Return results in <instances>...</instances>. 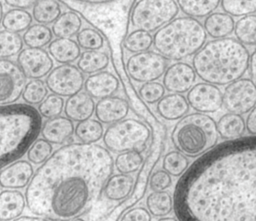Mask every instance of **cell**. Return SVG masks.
<instances>
[{
	"label": "cell",
	"mask_w": 256,
	"mask_h": 221,
	"mask_svg": "<svg viewBox=\"0 0 256 221\" xmlns=\"http://www.w3.org/2000/svg\"><path fill=\"white\" fill-rule=\"evenodd\" d=\"M178 221H256V135L217 144L174 188Z\"/></svg>",
	"instance_id": "obj_1"
},
{
	"label": "cell",
	"mask_w": 256,
	"mask_h": 221,
	"mask_svg": "<svg viewBox=\"0 0 256 221\" xmlns=\"http://www.w3.org/2000/svg\"><path fill=\"white\" fill-rule=\"evenodd\" d=\"M114 170L108 149L98 144L69 143L37 168L26 187L31 213L50 221H70L99 200Z\"/></svg>",
	"instance_id": "obj_2"
},
{
	"label": "cell",
	"mask_w": 256,
	"mask_h": 221,
	"mask_svg": "<svg viewBox=\"0 0 256 221\" xmlns=\"http://www.w3.org/2000/svg\"><path fill=\"white\" fill-rule=\"evenodd\" d=\"M249 64L248 49L231 37L206 42L192 58L196 75L204 82L216 86L228 85L242 78Z\"/></svg>",
	"instance_id": "obj_3"
},
{
	"label": "cell",
	"mask_w": 256,
	"mask_h": 221,
	"mask_svg": "<svg viewBox=\"0 0 256 221\" xmlns=\"http://www.w3.org/2000/svg\"><path fill=\"white\" fill-rule=\"evenodd\" d=\"M42 124L38 109L31 105H0V169L27 153Z\"/></svg>",
	"instance_id": "obj_4"
},
{
	"label": "cell",
	"mask_w": 256,
	"mask_h": 221,
	"mask_svg": "<svg viewBox=\"0 0 256 221\" xmlns=\"http://www.w3.org/2000/svg\"><path fill=\"white\" fill-rule=\"evenodd\" d=\"M207 34L195 18L177 17L153 36L155 50L168 60L181 61L195 55L206 43Z\"/></svg>",
	"instance_id": "obj_5"
},
{
	"label": "cell",
	"mask_w": 256,
	"mask_h": 221,
	"mask_svg": "<svg viewBox=\"0 0 256 221\" xmlns=\"http://www.w3.org/2000/svg\"><path fill=\"white\" fill-rule=\"evenodd\" d=\"M162 123L148 127L135 118H126L107 127L103 135L105 148L114 153L138 151L143 153L148 146L166 145V128Z\"/></svg>",
	"instance_id": "obj_6"
},
{
	"label": "cell",
	"mask_w": 256,
	"mask_h": 221,
	"mask_svg": "<svg viewBox=\"0 0 256 221\" xmlns=\"http://www.w3.org/2000/svg\"><path fill=\"white\" fill-rule=\"evenodd\" d=\"M219 134L214 119L203 113L182 117L171 132L174 147L187 157L195 158L217 145Z\"/></svg>",
	"instance_id": "obj_7"
},
{
	"label": "cell",
	"mask_w": 256,
	"mask_h": 221,
	"mask_svg": "<svg viewBox=\"0 0 256 221\" xmlns=\"http://www.w3.org/2000/svg\"><path fill=\"white\" fill-rule=\"evenodd\" d=\"M178 12L175 0H138L132 8L130 21L136 29L150 33L175 19Z\"/></svg>",
	"instance_id": "obj_8"
},
{
	"label": "cell",
	"mask_w": 256,
	"mask_h": 221,
	"mask_svg": "<svg viewBox=\"0 0 256 221\" xmlns=\"http://www.w3.org/2000/svg\"><path fill=\"white\" fill-rule=\"evenodd\" d=\"M168 61L158 52L148 50L131 55L127 59L126 70L129 77L136 82H153L164 75Z\"/></svg>",
	"instance_id": "obj_9"
},
{
	"label": "cell",
	"mask_w": 256,
	"mask_h": 221,
	"mask_svg": "<svg viewBox=\"0 0 256 221\" xmlns=\"http://www.w3.org/2000/svg\"><path fill=\"white\" fill-rule=\"evenodd\" d=\"M223 106L229 113H249L256 106L255 82L250 78H240L228 84L223 93Z\"/></svg>",
	"instance_id": "obj_10"
},
{
	"label": "cell",
	"mask_w": 256,
	"mask_h": 221,
	"mask_svg": "<svg viewBox=\"0 0 256 221\" xmlns=\"http://www.w3.org/2000/svg\"><path fill=\"white\" fill-rule=\"evenodd\" d=\"M47 88L61 97H70L80 92L84 86V75L72 64H62L51 70L46 76Z\"/></svg>",
	"instance_id": "obj_11"
},
{
	"label": "cell",
	"mask_w": 256,
	"mask_h": 221,
	"mask_svg": "<svg viewBox=\"0 0 256 221\" xmlns=\"http://www.w3.org/2000/svg\"><path fill=\"white\" fill-rule=\"evenodd\" d=\"M26 77L12 60L0 59V105L14 104L22 96Z\"/></svg>",
	"instance_id": "obj_12"
},
{
	"label": "cell",
	"mask_w": 256,
	"mask_h": 221,
	"mask_svg": "<svg viewBox=\"0 0 256 221\" xmlns=\"http://www.w3.org/2000/svg\"><path fill=\"white\" fill-rule=\"evenodd\" d=\"M189 106L199 113H214L223 106V93L220 88L214 84L200 82L187 93Z\"/></svg>",
	"instance_id": "obj_13"
},
{
	"label": "cell",
	"mask_w": 256,
	"mask_h": 221,
	"mask_svg": "<svg viewBox=\"0 0 256 221\" xmlns=\"http://www.w3.org/2000/svg\"><path fill=\"white\" fill-rule=\"evenodd\" d=\"M17 64L26 78L40 79L53 69L52 57L43 48H25L17 57Z\"/></svg>",
	"instance_id": "obj_14"
},
{
	"label": "cell",
	"mask_w": 256,
	"mask_h": 221,
	"mask_svg": "<svg viewBox=\"0 0 256 221\" xmlns=\"http://www.w3.org/2000/svg\"><path fill=\"white\" fill-rule=\"evenodd\" d=\"M196 76L192 65L179 61L168 66L163 75V85L171 93L182 94L193 87Z\"/></svg>",
	"instance_id": "obj_15"
},
{
	"label": "cell",
	"mask_w": 256,
	"mask_h": 221,
	"mask_svg": "<svg viewBox=\"0 0 256 221\" xmlns=\"http://www.w3.org/2000/svg\"><path fill=\"white\" fill-rule=\"evenodd\" d=\"M34 175L32 164L27 160H16L0 171V186L5 189H22L28 186Z\"/></svg>",
	"instance_id": "obj_16"
},
{
	"label": "cell",
	"mask_w": 256,
	"mask_h": 221,
	"mask_svg": "<svg viewBox=\"0 0 256 221\" xmlns=\"http://www.w3.org/2000/svg\"><path fill=\"white\" fill-rule=\"evenodd\" d=\"M129 113L128 102L118 96L100 99L95 106V116L102 124H113L126 118Z\"/></svg>",
	"instance_id": "obj_17"
},
{
	"label": "cell",
	"mask_w": 256,
	"mask_h": 221,
	"mask_svg": "<svg viewBox=\"0 0 256 221\" xmlns=\"http://www.w3.org/2000/svg\"><path fill=\"white\" fill-rule=\"evenodd\" d=\"M85 91L93 99H104L113 96L119 89L118 78L108 71L91 74L84 82Z\"/></svg>",
	"instance_id": "obj_18"
},
{
	"label": "cell",
	"mask_w": 256,
	"mask_h": 221,
	"mask_svg": "<svg viewBox=\"0 0 256 221\" xmlns=\"http://www.w3.org/2000/svg\"><path fill=\"white\" fill-rule=\"evenodd\" d=\"M74 129L73 121L68 117L60 115L45 121L42 124L40 133L48 142L61 145L71 139Z\"/></svg>",
	"instance_id": "obj_19"
},
{
	"label": "cell",
	"mask_w": 256,
	"mask_h": 221,
	"mask_svg": "<svg viewBox=\"0 0 256 221\" xmlns=\"http://www.w3.org/2000/svg\"><path fill=\"white\" fill-rule=\"evenodd\" d=\"M95 106L94 99L86 91H80L68 97L64 105V112L66 117L72 121L81 122L93 115Z\"/></svg>",
	"instance_id": "obj_20"
},
{
	"label": "cell",
	"mask_w": 256,
	"mask_h": 221,
	"mask_svg": "<svg viewBox=\"0 0 256 221\" xmlns=\"http://www.w3.org/2000/svg\"><path fill=\"white\" fill-rule=\"evenodd\" d=\"M189 103L184 95L179 93H170L164 95L156 105V111L159 116L168 121L179 120L189 111Z\"/></svg>",
	"instance_id": "obj_21"
},
{
	"label": "cell",
	"mask_w": 256,
	"mask_h": 221,
	"mask_svg": "<svg viewBox=\"0 0 256 221\" xmlns=\"http://www.w3.org/2000/svg\"><path fill=\"white\" fill-rule=\"evenodd\" d=\"M26 206L21 191L6 189L0 192V221H12L21 216Z\"/></svg>",
	"instance_id": "obj_22"
},
{
	"label": "cell",
	"mask_w": 256,
	"mask_h": 221,
	"mask_svg": "<svg viewBox=\"0 0 256 221\" xmlns=\"http://www.w3.org/2000/svg\"><path fill=\"white\" fill-rule=\"evenodd\" d=\"M135 180L129 174H112L107 180L103 192L106 199L110 201H120L126 199L134 188Z\"/></svg>",
	"instance_id": "obj_23"
},
{
	"label": "cell",
	"mask_w": 256,
	"mask_h": 221,
	"mask_svg": "<svg viewBox=\"0 0 256 221\" xmlns=\"http://www.w3.org/2000/svg\"><path fill=\"white\" fill-rule=\"evenodd\" d=\"M203 27L208 36L220 39L228 37L234 32L235 21L231 15L225 12H213L205 18Z\"/></svg>",
	"instance_id": "obj_24"
},
{
	"label": "cell",
	"mask_w": 256,
	"mask_h": 221,
	"mask_svg": "<svg viewBox=\"0 0 256 221\" xmlns=\"http://www.w3.org/2000/svg\"><path fill=\"white\" fill-rule=\"evenodd\" d=\"M50 56L62 64H69L76 61L80 55V46L70 38H57L51 41L48 45Z\"/></svg>",
	"instance_id": "obj_25"
},
{
	"label": "cell",
	"mask_w": 256,
	"mask_h": 221,
	"mask_svg": "<svg viewBox=\"0 0 256 221\" xmlns=\"http://www.w3.org/2000/svg\"><path fill=\"white\" fill-rule=\"evenodd\" d=\"M217 131L224 140H233L242 137L246 131V123L242 115L226 113L217 121Z\"/></svg>",
	"instance_id": "obj_26"
},
{
	"label": "cell",
	"mask_w": 256,
	"mask_h": 221,
	"mask_svg": "<svg viewBox=\"0 0 256 221\" xmlns=\"http://www.w3.org/2000/svg\"><path fill=\"white\" fill-rule=\"evenodd\" d=\"M82 26L79 15L73 11L62 13L52 25V33L57 38H71L78 34Z\"/></svg>",
	"instance_id": "obj_27"
},
{
	"label": "cell",
	"mask_w": 256,
	"mask_h": 221,
	"mask_svg": "<svg viewBox=\"0 0 256 221\" xmlns=\"http://www.w3.org/2000/svg\"><path fill=\"white\" fill-rule=\"evenodd\" d=\"M108 65V54L100 50L83 52L77 62V67L84 74H95L106 69Z\"/></svg>",
	"instance_id": "obj_28"
},
{
	"label": "cell",
	"mask_w": 256,
	"mask_h": 221,
	"mask_svg": "<svg viewBox=\"0 0 256 221\" xmlns=\"http://www.w3.org/2000/svg\"><path fill=\"white\" fill-rule=\"evenodd\" d=\"M179 9L188 17L204 18L212 14L221 0H176Z\"/></svg>",
	"instance_id": "obj_29"
},
{
	"label": "cell",
	"mask_w": 256,
	"mask_h": 221,
	"mask_svg": "<svg viewBox=\"0 0 256 221\" xmlns=\"http://www.w3.org/2000/svg\"><path fill=\"white\" fill-rule=\"evenodd\" d=\"M76 139L85 144H94L98 142L104 135L103 125L96 119H87L78 122L74 129Z\"/></svg>",
	"instance_id": "obj_30"
},
{
	"label": "cell",
	"mask_w": 256,
	"mask_h": 221,
	"mask_svg": "<svg viewBox=\"0 0 256 221\" xmlns=\"http://www.w3.org/2000/svg\"><path fill=\"white\" fill-rule=\"evenodd\" d=\"M173 197L167 191H153L146 198V207L154 217H165L173 210Z\"/></svg>",
	"instance_id": "obj_31"
},
{
	"label": "cell",
	"mask_w": 256,
	"mask_h": 221,
	"mask_svg": "<svg viewBox=\"0 0 256 221\" xmlns=\"http://www.w3.org/2000/svg\"><path fill=\"white\" fill-rule=\"evenodd\" d=\"M32 19L33 17L28 11L13 8L3 15L1 25L7 31L19 33L26 31L31 26Z\"/></svg>",
	"instance_id": "obj_32"
},
{
	"label": "cell",
	"mask_w": 256,
	"mask_h": 221,
	"mask_svg": "<svg viewBox=\"0 0 256 221\" xmlns=\"http://www.w3.org/2000/svg\"><path fill=\"white\" fill-rule=\"evenodd\" d=\"M61 14L60 3L56 0H38L32 10L33 19L44 25L54 23Z\"/></svg>",
	"instance_id": "obj_33"
},
{
	"label": "cell",
	"mask_w": 256,
	"mask_h": 221,
	"mask_svg": "<svg viewBox=\"0 0 256 221\" xmlns=\"http://www.w3.org/2000/svg\"><path fill=\"white\" fill-rule=\"evenodd\" d=\"M52 30L44 24H33L23 34V42L27 47L42 48L52 41Z\"/></svg>",
	"instance_id": "obj_34"
},
{
	"label": "cell",
	"mask_w": 256,
	"mask_h": 221,
	"mask_svg": "<svg viewBox=\"0 0 256 221\" xmlns=\"http://www.w3.org/2000/svg\"><path fill=\"white\" fill-rule=\"evenodd\" d=\"M234 34L244 46L256 45V15L243 16L235 22Z\"/></svg>",
	"instance_id": "obj_35"
},
{
	"label": "cell",
	"mask_w": 256,
	"mask_h": 221,
	"mask_svg": "<svg viewBox=\"0 0 256 221\" xmlns=\"http://www.w3.org/2000/svg\"><path fill=\"white\" fill-rule=\"evenodd\" d=\"M145 159L143 154L138 151H126L119 153L115 160L114 166L119 173L122 174H133L140 171Z\"/></svg>",
	"instance_id": "obj_36"
},
{
	"label": "cell",
	"mask_w": 256,
	"mask_h": 221,
	"mask_svg": "<svg viewBox=\"0 0 256 221\" xmlns=\"http://www.w3.org/2000/svg\"><path fill=\"white\" fill-rule=\"evenodd\" d=\"M23 38L14 32L0 31V59H7L19 54L23 49Z\"/></svg>",
	"instance_id": "obj_37"
},
{
	"label": "cell",
	"mask_w": 256,
	"mask_h": 221,
	"mask_svg": "<svg viewBox=\"0 0 256 221\" xmlns=\"http://www.w3.org/2000/svg\"><path fill=\"white\" fill-rule=\"evenodd\" d=\"M124 48L131 53L145 52L153 45V36L143 30H134L127 35L124 40Z\"/></svg>",
	"instance_id": "obj_38"
},
{
	"label": "cell",
	"mask_w": 256,
	"mask_h": 221,
	"mask_svg": "<svg viewBox=\"0 0 256 221\" xmlns=\"http://www.w3.org/2000/svg\"><path fill=\"white\" fill-rule=\"evenodd\" d=\"M163 170L168 172L174 177H179L184 174V172L189 167V161L187 157L180 151H169L166 153L162 160Z\"/></svg>",
	"instance_id": "obj_39"
},
{
	"label": "cell",
	"mask_w": 256,
	"mask_h": 221,
	"mask_svg": "<svg viewBox=\"0 0 256 221\" xmlns=\"http://www.w3.org/2000/svg\"><path fill=\"white\" fill-rule=\"evenodd\" d=\"M48 95V88L46 83L40 79H33L29 81L23 90L22 98L28 105L40 104Z\"/></svg>",
	"instance_id": "obj_40"
},
{
	"label": "cell",
	"mask_w": 256,
	"mask_h": 221,
	"mask_svg": "<svg viewBox=\"0 0 256 221\" xmlns=\"http://www.w3.org/2000/svg\"><path fill=\"white\" fill-rule=\"evenodd\" d=\"M223 11L233 17H243L256 12V0H221Z\"/></svg>",
	"instance_id": "obj_41"
},
{
	"label": "cell",
	"mask_w": 256,
	"mask_h": 221,
	"mask_svg": "<svg viewBox=\"0 0 256 221\" xmlns=\"http://www.w3.org/2000/svg\"><path fill=\"white\" fill-rule=\"evenodd\" d=\"M53 153V146L44 138L36 139L27 150V159L31 164H43Z\"/></svg>",
	"instance_id": "obj_42"
},
{
	"label": "cell",
	"mask_w": 256,
	"mask_h": 221,
	"mask_svg": "<svg viewBox=\"0 0 256 221\" xmlns=\"http://www.w3.org/2000/svg\"><path fill=\"white\" fill-rule=\"evenodd\" d=\"M76 42L86 51H96L103 47L104 40L101 34L92 28H83L76 35Z\"/></svg>",
	"instance_id": "obj_43"
},
{
	"label": "cell",
	"mask_w": 256,
	"mask_h": 221,
	"mask_svg": "<svg viewBox=\"0 0 256 221\" xmlns=\"http://www.w3.org/2000/svg\"><path fill=\"white\" fill-rule=\"evenodd\" d=\"M64 100L61 96L51 93L39 104L38 112L41 117L44 118H54L60 116L64 109Z\"/></svg>",
	"instance_id": "obj_44"
},
{
	"label": "cell",
	"mask_w": 256,
	"mask_h": 221,
	"mask_svg": "<svg viewBox=\"0 0 256 221\" xmlns=\"http://www.w3.org/2000/svg\"><path fill=\"white\" fill-rule=\"evenodd\" d=\"M165 90L166 89L163 84L153 81L143 83L138 90V94L144 102L148 104H154L157 103L165 95Z\"/></svg>",
	"instance_id": "obj_45"
},
{
	"label": "cell",
	"mask_w": 256,
	"mask_h": 221,
	"mask_svg": "<svg viewBox=\"0 0 256 221\" xmlns=\"http://www.w3.org/2000/svg\"><path fill=\"white\" fill-rule=\"evenodd\" d=\"M171 175L165 170H156L150 175L149 187L152 191H164L171 187Z\"/></svg>",
	"instance_id": "obj_46"
},
{
	"label": "cell",
	"mask_w": 256,
	"mask_h": 221,
	"mask_svg": "<svg viewBox=\"0 0 256 221\" xmlns=\"http://www.w3.org/2000/svg\"><path fill=\"white\" fill-rule=\"evenodd\" d=\"M151 214L147 210V208L144 207H134L128 210L120 221H151Z\"/></svg>",
	"instance_id": "obj_47"
},
{
	"label": "cell",
	"mask_w": 256,
	"mask_h": 221,
	"mask_svg": "<svg viewBox=\"0 0 256 221\" xmlns=\"http://www.w3.org/2000/svg\"><path fill=\"white\" fill-rule=\"evenodd\" d=\"M5 4L10 7H14L17 9H30L33 8L34 5L38 2V0H3Z\"/></svg>",
	"instance_id": "obj_48"
},
{
	"label": "cell",
	"mask_w": 256,
	"mask_h": 221,
	"mask_svg": "<svg viewBox=\"0 0 256 221\" xmlns=\"http://www.w3.org/2000/svg\"><path fill=\"white\" fill-rule=\"evenodd\" d=\"M245 123L248 133L251 135H256V106L248 113Z\"/></svg>",
	"instance_id": "obj_49"
},
{
	"label": "cell",
	"mask_w": 256,
	"mask_h": 221,
	"mask_svg": "<svg viewBox=\"0 0 256 221\" xmlns=\"http://www.w3.org/2000/svg\"><path fill=\"white\" fill-rule=\"evenodd\" d=\"M249 68H250V74H251V78L252 80L255 82L256 84V47L253 50L252 54L250 55V64H249Z\"/></svg>",
	"instance_id": "obj_50"
},
{
	"label": "cell",
	"mask_w": 256,
	"mask_h": 221,
	"mask_svg": "<svg viewBox=\"0 0 256 221\" xmlns=\"http://www.w3.org/2000/svg\"><path fill=\"white\" fill-rule=\"evenodd\" d=\"M12 221H50V220H47L43 217H40V216H20Z\"/></svg>",
	"instance_id": "obj_51"
},
{
	"label": "cell",
	"mask_w": 256,
	"mask_h": 221,
	"mask_svg": "<svg viewBox=\"0 0 256 221\" xmlns=\"http://www.w3.org/2000/svg\"><path fill=\"white\" fill-rule=\"evenodd\" d=\"M83 2H89V3H103V2H109L112 0H79Z\"/></svg>",
	"instance_id": "obj_52"
},
{
	"label": "cell",
	"mask_w": 256,
	"mask_h": 221,
	"mask_svg": "<svg viewBox=\"0 0 256 221\" xmlns=\"http://www.w3.org/2000/svg\"><path fill=\"white\" fill-rule=\"evenodd\" d=\"M157 221H177V220L175 218H173V217H163V218H160Z\"/></svg>",
	"instance_id": "obj_53"
},
{
	"label": "cell",
	"mask_w": 256,
	"mask_h": 221,
	"mask_svg": "<svg viewBox=\"0 0 256 221\" xmlns=\"http://www.w3.org/2000/svg\"><path fill=\"white\" fill-rule=\"evenodd\" d=\"M3 6H2V3L0 1V25H1V22H2V18H3Z\"/></svg>",
	"instance_id": "obj_54"
},
{
	"label": "cell",
	"mask_w": 256,
	"mask_h": 221,
	"mask_svg": "<svg viewBox=\"0 0 256 221\" xmlns=\"http://www.w3.org/2000/svg\"><path fill=\"white\" fill-rule=\"evenodd\" d=\"M70 221H86V220H84V219H82V218H75V219H72V220H70Z\"/></svg>",
	"instance_id": "obj_55"
}]
</instances>
